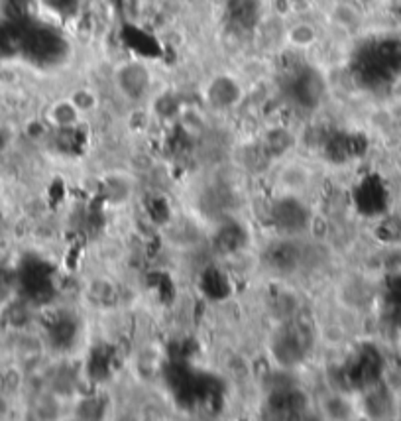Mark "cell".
<instances>
[{"mask_svg":"<svg viewBox=\"0 0 401 421\" xmlns=\"http://www.w3.org/2000/svg\"><path fill=\"white\" fill-rule=\"evenodd\" d=\"M397 126L401 129V106H400V112H397Z\"/></svg>","mask_w":401,"mask_h":421,"instance_id":"4","label":"cell"},{"mask_svg":"<svg viewBox=\"0 0 401 421\" xmlns=\"http://www.w3.org/2000/svg\"><path fill=\"white\" fill-rule=\"evenodd\" d=\"M273 221L276 226L288 234L301 232L309 223V213L299 199L283 195L273 207Z\"/></svg>","mask_w":401,"mask_h":421,"instance_id":"1","label":"cell"},{"mask_svg":"<svg viewBox=\"0 0 401 421\" xmlns=\"http://www.w3.org/2000/svg\"><path fill=\"white\" fill-rule=\"evenodd\" d=\"M116 83L120 87L124 95L138 99L146 91H148L149 83H152V75L142 63H126L124 67L118 69L116 73Z\"/></svg>","mask_w":401,"mask_h":421,"instance_id":"2","label":"cell"},{"mask_svg":"<svg viewBox=\"0 0 401 421\" xmlns=\"http://www.w3.org/2000/svg\"><path fill=\"white\" fill-rule=\"evenodd\" d=\"M315 28L311 24H297L289 30V40L293 45L299 48H307L315 42Z\"/></svg>","mask_w":401,"mask_h":421,"instance_id":"3","label":"cell"}]
</instances>
